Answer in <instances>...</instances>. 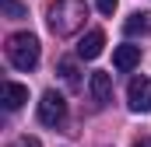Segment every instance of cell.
<instances>
[{
	"instance_id": "8fae6325",
	"label": "cell",
	"mask_w": 151,
	"mask_h": 147,
	"mask_svg": "<svg viewBox=\"0 0 151 147\" xmlns=\"http://www.w3.org/2000/svg\"><path fill=\"white\" fill-rule=\"evenodd\" d=\"M0 7H4V18H14V21L28 14V7H25L21 0H0Z\"/></svg>"
},
{
	"instance_id": "ba28073f",
	"label": "cell",
	"mask_w": 151,
	"mask_h": 147,
	"mask_svg": "<svg viewBox=\"0 0 151 147\" xmlns=\"http://www.w3.org/2000/svg\"><path fill=\"white\" fill-rule=\"evenodd\" d=\"M141 63V46H119L113 53V67L116 70H134Z\"/></svg>"
},
{
	"instance_id": "5b68a950",
	"label": "cell",
	"mask_w": 151,
	"mask_h": 147,
	"mask_svg": "<svg viewBox=\"0 0 151 147\" xmlns=\"http://www.w3.org/2000/svg\"><path fill=\"white\" fill-rule=\"evenodd\" d=\"M88 91H91L95 105H109V102H113V77L106 70H95L91 81H88Z\"/></svg>"
},
{
	"instance_id": "277c9868",
	"label": "cell",
	"mask_w": 151,
	"mask_h": 147,
	"mask_svg": "<svg viewBox=\"0 0 151 147\" xmlns=\"http://www.w3.org/2000/svg\"><path fill=\"white\" fill-rule=\"evenodd\" d=\"M127 105H130V112H151V81L148 77H134L127 84Z\"/></svg>"
},
{
	"instance_id": "9c48e42d",
	"label": "cell",
	"mask_w": 151,
	"mask_h": 147,
	"mask_svg": "<svg viewBox=\"0 0 151 147\" xmlns=\"http://www.w3.org/2000/svg\"><path fill=\"white\" fill-rule=\"evenodd\" d=\"M123 32L127 35H151V11H137L123 21Z\"/></svg>"
},
{
	"instance_id": "7c38bea8",
	"label": "cell",
	"mask_w": 151,
	"mask_h": 147,
	"mask_svg": "<svg viewBox=\"0 0 151 147\" xmlns=\"http://www.w3.org/2000/svg\"><path fill=\"white\" fill-rule=\"evenodd\" d=\"M11 147H42V144H39V137H28V133H25V137H18Z\"/></svg>"
},
{
	"instance_id": "52a82bcc",
	"label": "cell",
	"mask_w": 151,
	"mask_h": 147,
	"mask_svg": "<svg viewBox=\"0 0 151 147\" xmlns=\"http://www.w3.org/2000/svg\"><path fill=\"white\" fill-rule=\"evenodd\" d=\"M28 102V88L25 84H18V81H4V109H21Z\"/></svg>"
},
{
	"instance_id": "6da1fadb",
	"label": "cell",
	"mask_w": 151,
	"mask_h": 147,
	"mask_svg": "<svg viewBox=\"0 0 151 147\" xmlns=\"http://www.w3.org/2000/svg\"><path fill=\"white\" fill-rule=\"evenodd\" d=\"M84 18H88V4L84 0H56L46 11V25H49V32L56 39L74 35L77 28L84 25Z\"/></svg>"
},
{
	"instance_id": "5bb4252c",
	"label": "cell",
	"mask_w": 151,
	"mask_h": 147,
	"mask_svg": "<svg viewBox=\"0 0 151 147\" xmlns=\"http://www.w3.org/2000/svg\"><path fill=\"white\" fill-rule=\"evenodd\" d=\"M134 147H151V137H137V140H134Z\"/></svg>"
},
{
	"instance_id": "8992f818",
	"label": "cell",
	"mask_w": 151,
	"mask_h": 147,
	"mask_svg": "<svg viewBox=\"0 0 151 147\" xmlns=\"http://www.w3.org/2000/svg\"><path fill=\"white\" fill-rule=\"evenodd\" d=\"M102 46H106V32H102V28H91L88 35L77 42V56H81V60H95V56L102 53Z\"/></svg>"
},
{
	"instance_id": "3957f363",
	"label": "cell",
	"mask_w": 151,
	"mask_h": 147,
	"mask_svg": "<svg viewBox=\"0 0 151 147\" xmlns=\"http://www.w3.org/2000/svg\"><path fill=\"white\" fill-rule=\"evenodd\" d=\"M63 116H67V102H63L60 91H46L39 98V123L42 126H60Z\"/></svg>"
},
{
	"instance_id": "7a4b0ae2",
	"label": "cell",
	"mask_w": 151,
	"mask_h": 147,
	"mask_svg": "<svg viewBox=\"0 0 151 147\" xmlns=\"http://www.w3.org/2000/svg\"><path fill=\"white\" fill-rule=\"evenodd\" d=\"M7 60L14 70H35L39 67V39L32 32H14L7 39Z\"/></svg>"
},
{
	"instance_id": "4fadbf2b",
	"label": "cell",
	"mask_w": 151,
	"mask_h": 147,
	"mask_svg": "<svg viewBox=\"0 0 151 147\" xmlns=\"http://www.w3.org/2000/svg\"><path fill=\"white\" fill-rule=\"evenodd\" d=\"M116 4H119V0H95V7H99L102 14H113V11H116Z\"/></svg>"
},
{
	"instance_id": "30bf717a",
	"label": "cell",
	"mask_w": 151,
	"mask_h": 147,
	"mask_svg": "<svg viewBox=\"0 0 151 147\" xmlns=\"http://www.w3.org/2000/svg\"><path fill=\"white\" fill-rule=\"evenodd\" d=\"M60 77L67 81V88H81V77H77L74 60H60Z\"/></svg>"
}]
</instances>
